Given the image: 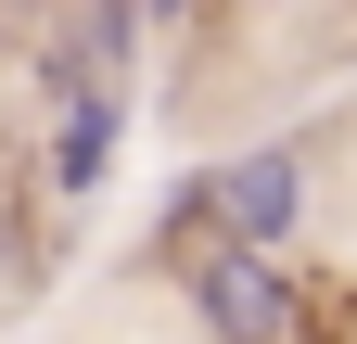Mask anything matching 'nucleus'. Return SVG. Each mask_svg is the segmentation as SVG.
<instances>
[{
	"label": "nucleus",
	"instance_id": "f257e3e1",
	"mask_svg": "<svg viewBox=\"0 0 357 344\" xmlns=\"http://www.w3.org/2000/svg\"><path fill=\"white\" fill-rule=\"evenodd\" d=\"M294 204H306V166H294V141H255L243 166H217V179L192 191V204H178V217H230V242H281L294 230Z\"/></svg>",
	"mask_w": 357,
	"mask_h": 344
},
{
	"label": "nucleus",
	"instance_id": "f03ea898",
	"mask_svg": "<svg viewBox=\"0 0 357 344\" xmlns=\"http://www.w3.org/2000/svg\"><path fill=\"white\" fill-rule=\"evenodd\" d=\"M192 293H204V319L230 331V344H268L294 319V293H281V268H268L255 242H217V255H192Z\"/></svg>",
	"mask_w": 357,
	"mask_h": 344
},
{
	"label": "nucleus",
	"instance_id": "7ed1b4c3",
	"mask_svg": "<svg viewBox=\"0 0 357 344\" xmlns=\"http://www.w3.org/2000/svg\"><path fill=\"white\" fill-rule=\"evenodd\" d=\"M115 141H128V115H115V90H89V102H64V141H52V191L77 204V191H102V166H115Z\"/></svg>",
	"mask_w": 357,
	"mask_h": 344
},
{
	"label": "nucleus",
	"instance_id": "20e7f679",
	"mask_svg": "<svg viewBox=\"0 0 357 344\" xmlns=\"http://www.w3.org/2000/svg\"><path fill=\"white\" fill-rule=\"evenodd\" d=\"M13 13H38V0H13Z\"/></svg>",
	"mask_w": 357,
	"mask_h": 344
}]
</instances>
